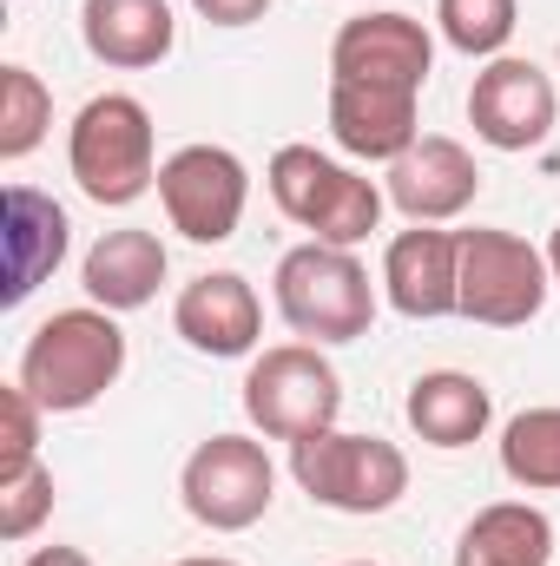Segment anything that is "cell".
Segmentation results:
<instances>
[{
  "instance_id": "obj_23",
  "label": "cell",
  "mask_w": 560,
  "mask_h": 566,
  "mask_svg": "<svg viewBox=\"0 0 560 566\" xmlns=\"http://www.w3.org/2000/svg\"><path fill=\"white\" fill-rule=\"evenodd\" d=\"M435 27L455 53L468 60H501V46L515 40L521 27V7L515 0H435Z\"/></svg>"
},
{
  "instance_id": "obj_5",
  "label": "cell",
  "mask_w": 560,
  "mask_h": 566,
  "mask_svg": "<svg viewBox=\"0 0 560 566\" xmlns=\"http://www.w3.org/2000/svg\"><path fill=\"white\" fill-rule=\"evenodd\" d=\"M290 474L330 514H390L409 494V454L383 434L323 428L310 441H290Z\"/></svg>"
},
{
  "instance_id": "obj_15",
  "label": "cell",
  "mask_w": 560,
  "mask_h": 566,
  "mask_svg": "<svg viewBox=\"0 0 560 566\" xmlns=\"http://www.w3.org/2000/svg\"><path fill=\"white\" fill-rule=\"evenodd\" d=\"M409 86H370V80H330V139L363 165H396L422 139Z\"/></svg>"
},
{
  "instance_id": "obj_25",
  "label": "cell",
  "mask_w": 560,
  "mask_h": 566,
  "mask_svg": "<svg viewBox=\"0 0 560 566\" xmlns=\"http://www.w3.org/2000/svg\"><path fill=\"white\" fill-rule=\"evenodd\" d=\"M0 416H7V448H0V474H13V468H27V461H40V402L20 389V382H7L0 389Z\"/></svg>"
},
{
  "instance_id": "obj_30",
  "label": "cell",
  "mask_w": 560,
  "mask_h": 566,
  "mask_svg": "<svg viewBox=\"0 0 560 566\" xmlns=\"http://www.w3.org/2000/svg\"><path fill=\"white\" fill-rule=\"evenodd\" d=\"M343 566H376V560H343Z\"/></svg>"
},
{
  "instance_id": "obj_12",
  "label": "cell",
  "mask_w": 560,
  "mask_h": 566,
  "mask_svg": "<svg viewBox=\"0 0 560 566\" xmlns=\"http://www.w3.org/2000/svg\"><path fill=\"white\" fill-rule=\"evenodd\" d=\"M383 296L390 310H403L409 323H435L462 310V238L455 231H396L383 251Z\"/></svg>"
},
{
  "instance_id": "obj_10",
  "label": "cell",
  "mask_w": 560,
  "mask_h": 566,
  "mask_svg": "<svg viewBox=\"0 0 560 566\" xmlns=\"http://www.w3.org/2000/svg\"><path fill=\"white\" fill-rule=\"evenodd\" d=\"M554 113H560L554 80L535 60H515V53L488 60L475 73V86H468V126H475V139L495 145V151H535V145H548Z\"/></svg>"
},
{
  "instance_id": "obj_8",
  "label": "cell",
  "mask_w": 560,
  "mask_h": 566,
  "mask_svg": "<svg viewBox=\"0 0 560 566\" xmlns=\"http://www.w3.org/2000/svg\"><path fill=\"white\" fill-rule=\"evenodd\" d=\"M178 494H185V514L211 534H245L271 514L278 501V468L265 454V441L251 434H211L191 448L185 474H178Z\"/></svg>"
},
{
  "instance_id": "obj_1",
  "label": "cell",
  "mask_w": 560,
  "mask_h": 566,
  "mask_svg": "<svg viewBox=\"0 0 560 566\" xmlns=\"http://www.w3.org/2000/svg\"><path fill=\"white\" fill-rule=\"evenodd\" d=\"M120 376H126V329L113 323V310L86 303V310H53V316L27 336L13 382H20L46 416H80V409H93Z\"/></svg>"
},
{
  "instance_id": "obj_18",
  "label": "cell",
  "mask_w": 560,
  "mask_h": 566,
  "mask_svg": "<svg viewBox=\"0 0 560 566\" xmlns=\"http://www.w3.org/2000/svg\"><path fill=\"white\" fill-rule=\"evenodd\" d=\"M165 244H158V231H139V224H126V231H106L93 251H86V264H80V283H86V296L100 303V310H113V316H126V310H145L152 296H158V283H165Z\"/></svg>"
},
{
  "instance_id": "obj_27",
  "label": "cell",
  "mask_w": 560,
  "mask_h": 566,
  "mask_svg": "<svg viewBox=\"0 0 560 566\" xmlns=\"http://www.w3.org/2000/svg\"><path fill=\"white\" fill-rule=\"evenodd\" d=\"M20 566H93L80 547H40V554H27Z\"/></svg>"
},
{
  "instance_id": "obj_28",
  "label": "cell",
  "mask_w": 560,
  "mask_h": 566,
  "mask_svg": "<svg viewBox=\"0 0 560 566\" xmlns=\"http://www.w3.org/2000/svg\"><path fill=\"white\" fill-rule=\"evenodd\" d=\"M548 271H554V283H560V224H554V238H548Z\"/></svg>"
},
{
  "instance_id": "obj_14",
  "label": "cell",
  "mask_w": 560,
  "mask_h": 566,
  "mask_svg": "<svg viewBox=\"0 0 560 566\" xmlns=\"http://www.w3.org/2000/svg\"><path fill=\"white\" fill-rule=\"evenodd\" d=\"M481 191V165L468 158L462 139H442V133H422L396 165H390V205L409 218V224H448L475 205Z\"/></svg>"
},
{
  "instance_id": "obj_13",
  "label": "cell",
  "mask_w": 560,
  "mask_h": 566,
  "mask_svg": "<svg viewBox=\"0 0 560 566\" xmlns=\"http://www.w3.org/2000/svg\"><path fill=\"white\" fill-rule=\"evenodd\" d=\"M66 238H73V224H66V211L46 191H33V185H7L0 191V258H7L0 303L7 310H20L40 283L60 271Z\"/></svg>"
},
{
  "instance_id": "obj_21",
  "label": "cell",
  "mask_w": 560,
  "mask_h": 566,
  "mask_svg": "<svg viewBox=\"0 0 560 566\" xmlns=\"http://www.w3.org/2000/svg\"><path fill=\"white\" fill-rule=\"evenodd\" d=\"M501 474L528 494L560 488V409H521L501 428Z\"/></svg>"
},
{
  "instance_id": "obj_19",
  "label": "cell",
  "mask_w": 560,
  "mask_h": 566,
  "mask_svg": "<svg viewBox=\"0 0 560 566\" xmlns=\"http://www.w3.org/2000/svg\"><path fill=\"white\" fill-rule=\"evenodd\" d=\"M403 416L416 428L428 448H475L488 422H495V396H488V382L481 376H462V369H428L409 382V402H403Z\"/></svg>"
},
{
  "instance_id": "obj_22",
  "label": "cell",
  "mask_w": 560,
  "mask_h": 566,
  "mask_svg": "<svg viewBox=\"0 0 560 566\" xmlns=\"http://www.w3.org/2000/svg\"><path fill=\"white\" fill-rule=\"evenodd\" d=\"M46 126H53V93L40 86L33 66H7L0 73V158L20 165L27 151H40Z\"/></svg>"
},
{
  "instance_id": "obj_3",
  "label": "cell",
  "mask_w": 560,
  "mask_h": 566,
  "mask_svg": "<svg viewBox=\"0 0 560 566\" xmlns=\"http://www.w3.org/2000/svg\"><path fill=\"white\" fill-rule=\"evenodd\" d=\"M265 185L290 224H303L317 244H343V251H356L383 224V198H390V191H376V178L323 158L317 145H278Z\"/></svg>"
},
{
  "instance_id": "obj_9",
  "label": "cell",
  "mask_w": 560,
  "mask_h": 566,
  "mask_svg": "<svg viewBox=\"0 0 560 566\" xmlns=\"http://www.w3.org/2000/svg\"><path fill=\"white\" fill-rule=\"evenodd\" d=\"M158 205L165 224L191 244H225L245 224L251 205V171L231 145H178L158 165Z\"/></svg>"
},
{
  "instance_id": "obj_26",
  "label": "cell",
  "mask_w": 560,
  "mask_h": 566,
  "mask_svg": "<svg viewBox=\"0 0 560 566\" xmlns=\"http://www.w3.org/2000/svg\"><path fill=\"white\" fill-rule=\"evenodd\" d=\"M191 7H198V20H211V27H251V20L271 13V0H191Z\"/></svg>"
},
{
  "instance_id": "obj_7",
  "label": "cell",
  "mask_w": 560,
  "mask_h": 566,
  "mask_svg": "<svg viewBox=\"0 0 560 566\" xmlns=\"http://www.w3.org/2000/svg\"><path fill=\"white\" fill-rule=\"evenodd\" d=\"M455 238H462V310L455 316H468L481 329H521L541 316V303L554 290L548 251H535L528 238L495 231V224H475Z\"/></svg>"
},
{
  "instance_id": "obj_6",
  "label": "cell",
  "mask_w": 560,
  "mask_h": 566,
  "mask_svg": "<svg viewBox=\"0 0 560 566\" xmlns=\"http://www.w3.org/2000/svg\"><path fill=\"white\" fill-rule=\"evenodd\" d=\"M245 416L271 441H310L343 416V382L317 343H278L245 369Z\"/></svg>"
},
{
  "instance_id": "obj_16",
  "label": "cell",
  "mask_w": 560,
  "mask_h": 566,
  "mask_svg": "<svg viewBox=\"0 0 560 566\" xmlns=\"http://www.w3.org/2000/svg\"><path fill=\"white\" fill-rule=\"evenodd\" d=\"M172 329L198 356H251L258 336H265V303L238 271H205V277H191L178 290Z\"/></svg>"
},
{
  "instance_id": "obj_4",
  "label": "cell",
  "mask_w": 560,
  "mask_h": 566,
  "mask_svg": "<svg viewBox=\"0 0 560 566\" xmlns=\"http://www.w3.org/2000/svg\"><path fill=\"white\" fill-rule=\"evenodd\" d=\"M278 316L303 343H356L376 323V283L343 244H297L278 258Z\"/></svg>"
},
{
  "instance_id": "obj_2",
  "label": "cell",
  "mask_w": 560,
  "mask_h": 566,
  "mask_svg": "<svg viewBox=\"0 0 560 566\" xmlns=\"http://www.w3.org/2000/svg\"><path fill=\"white\" fill-rule=\"evenodd\" d=\"M66 165L73 185L93 205H139L145 191L158 185V139H152V113L133 93H100L80 106L73 133H66Z\"/></svg>"
},
{
  "instance_id": "obj_20",
  "label": "cell",
  "mask_w": 560,
  "mask_h": 566,
  "mask_svg": "<svg viewBox=\"0 0 560 566\" xmlns=\"http://www.w3.org/2000/svg\"><path fill=\"white\" fill-rule=\"evenodd\" d=\"M548 560H554V521L528 501L481 507L455 541V566H548Z\"/></svg>"
},
{
  "instance_id": "obj_29",
  "label": "cell",
  "mask_w": 560,
  "mask_h": 566,
  "mask_svg": "<svg viewBox=\"0 0 560 566\" xmlns=\"http://www.w3.org/2000/svg\"><path fill=\"white\" fill-rule=\"evenodd\" d=\"M178 566H238V560H225V554H198V560H178Z\"/></svg>"
},
{
  "instance_id": "obj_24",
  "label": "cell",
  "mask_w": 560,
  "mask_h": 566,
  "mask_svg": "<svg viewBox=\"0 0 560 566\" xmlns=\"http://www.w3.org/2000/svg\"><path fill=\"white\" fill-rule=\"evenodd\" d=\"M53 514V468L46 461H27L13 474H0V541H33L40 521Z\"/></svg>"
},
{
  "instance_id": "obj_17",
  "label": "cell",
  "mask_w": 560,
  "mask_h": 566,
  "mask_svg": "<svg viewBox=\"0 0 560 566\" xmlns=\"http://www.w3.org/2000/svg\"><path fill=\"white\" fill-rule=\"evenodd\" d=\"M80 40L100 66L145 73V66L172 60L178 20L165 0H80Z\"/></svg>"
},
{
  "instance_id": "obj_11",
  "label": "cell",
  "mask_w": 560,
  "mask_h": 566,
  "mask_svg": "<svg viewBox=\"0 0 560 566\" xmlns=\"http://www.w3.org/2000/svg\"><path fill=\"white\" fill-rule=\"evenodd\" d=\"M435 66V40L409 13H356L330 40V80H370V86H409L422 93Z\"/></svg>"
}]
</instances>
